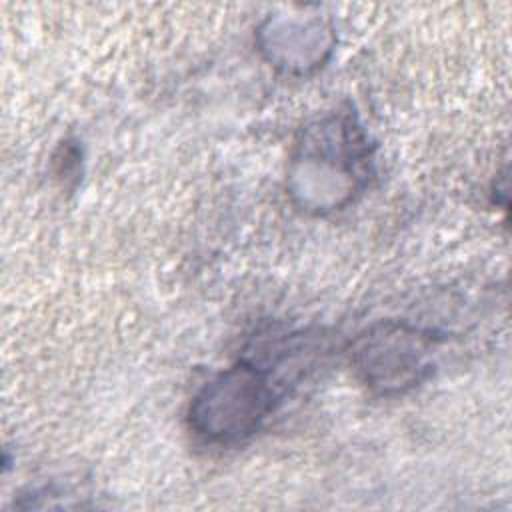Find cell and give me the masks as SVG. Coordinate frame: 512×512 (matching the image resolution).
Instances as JSON below:
<instances>
[{"label": "cell", "mask_w": 512, "mask_h": 512, "mask_svg": "<svg viewBox=\"0 0 512 512\" xmlns=\"http://www.w3.org/2000/svg\"><path fill=\"white\" fill-rule=\"evenodd\" d=\"M324 336L286 334L260 352L242 354L194 396L188 422L210 444H236L252 436L274 412L286 388L312 370L326 350Z\"/></svg>", "instance_id": "cell-1"}, {"label": "cell", "mask_w": 512, "mask_h": 512, "mask_svg": "<svg viewBox=\"0 0 512 512\" xmlns=\"http://www.w3.org/2000/svg\"><path fill=\"white\" fill-rule=\"evenodd\" d=\"M436 336L406 322L384 320L366 328L352 344V364L362 382L378 394H402L434 368Z\"/></svg>", "instance_id": "cell-2"}, {"label": "cell", "mask_w": 512, "mask_h": 512, "mask_svg": "<svg viewBox=\"0 0 512 512\" xmlns=\"http://www.w3.org/2000/svg\"><path fill=\"white\" fill-rule=\"evenodd\" d=\"M292 160V180L302 184L312 176H322L318 190H324L326 180L332 178L336 180L344 202H350L354 192H358L366 182L370 150L362 128L350 114H330L302 130V138L296 144ZM318 190L314 192L308 208L314 206Z\"/></svg>", "instance_id": "cell-3"}]
</instances>
